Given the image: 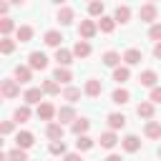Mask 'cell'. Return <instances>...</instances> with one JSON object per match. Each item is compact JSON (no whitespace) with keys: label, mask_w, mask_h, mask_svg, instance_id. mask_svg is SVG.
I'll use <instances>...</instances> for the list:
<instances>
[{"label":"cell","mask_w":161,"mask_h":161,"mask_svg":"<svg viewBox=\"0 0 161 161\" xmlns=\"http://www.w3.org/2000/svg\"><path fill=\"white\" fill-rule=\"evenodd\" d=\"M158 156H161V148H158Z\"/></svg>","instance_id":"48"},{"label":"cell","mask_w":161,"mask_h":161,"mask_svg":"<svg viewBox=\"0 0 161 161\" xmlns=\"http://www.w3.org/2000/svg\"><path fill=\"white\" fill-rule=\"evenodd\" d=\"M128 78H131V70H128L126 65H116V68H113V80H116V83H126Z\"/></svg>","instance_id":"15"},{"label":"cell","mask_w":161,"mask_h":161,"mask_svg":"<svg viewBox=\"0 0 161 161\" xmlns=\"http://www.w3.org/2000/svg\"><path fill=\"white\" fill-rule=\"evenodd\" d=\"M53 3H58V5H63V3H65V0H53Z\"/></svg>","instance_id":"47"},{"label":"cell","mask_w":161,"mask_h":161,"mask_svg":"<svg viewBox=\"0 0 161 161\" xmlns=\"http://www.w3.org/2000/svg\"><path fill=\"white\" fill-rule=\"evenodd\" d=\"M98 141H101V146H103V148H113V146L118 143V136H116L113 131H106V133H101V138H98Z\"/></svg>","instance_id":"19"},{"label":"cell","mask_w":161,"mask_h":161,"mask_svg":"<svg viewBox=\"0 0 161 161\" xmlns=\"http://www.w3.org/2000/svg\"><path fill=\"white\" fill-rule=\"evenodd\" d=\"M60 40H63V35H60L58 30H48V33H45V45H50V48H60Z\"/></svg>","instance_id":"21"},{"label":"cell","mask_w":161,"mask_h":161,"mask_svg":"<svg viewBox=\"0 0 161 161\" xmlns=\"http://www.w3.org/2000/svg\"><path fill=\"white\" fill-rule=\"evenodd\" d=\"M58 118H60V123H65V121H75V111H73L70 106H63V108L58 111Z\"/></svg>","instance_id":"29"},{"label":"cell","mask_w":161,"mask_h":161,"mask_svg":"<svg viewBox=\"0 0 161 161\" xmlns=\"http://www.w3.org/2000/svg\"><path fill=\"white\" fill-rule=\"evenodd\" d=\"M101 91H103L101 80H96V78L86 80V96H91V98H98V96H101Z\"/></svg>","instance_id":"5"},{"label":"cell","mask_w":161,"mask_h":161,"mask_svg":"<svg viewBox=\"0 0 161 161\" xmlns=\"http://www.w3.org/2000/svg\"><path fill=\"white\" fill-rule=\"evenodd\" d=\"M55 60H58V65H68V63H73V53L65 48H55Z\"/></svg>","instance_id":"13"},{"label":"cell","mask_w":161,"mask_h":161,"mask_svg":"<svg viewBox=\"0 0 161 161\" xmlns=\"http://www.w3.org/2000/svg\"><path fill=\"white\" fill-rule=\"evenodd\" d=\"M108 126H111L113 131H116V128H123V126H126V116H123V113H111V116H108Z\"/></svg>","instance_id":"26"},{"label":"cell","mask_w":161,"mask_h":161,"mask_svg":"<svg viewBox=\"0 0 161 161\" xmlns=\"http://www.w3.org/2000/svg\"><path fill=\"white\" fill-rule=\"evenodd\" d=\"M30 38H33V28H30V25H20V28H18V40H20V43H28Z\"/></svg>","instance_id":"30"},{"label":"cell","mask_w":161,"mask_h":161,"mask_svg":"<svg viewBox=\"0 0 161 161\" xmlns=\"http://www.w3.org/2000/svg\"><path fill=\"white\" fill-rule=\"evenodd\" d=\"M106 161H123V158H121V156H116V153H111V156H108Z\"/></svg>","instance_id":"45"},{"label":"cell","mask_w":161,"mask_h":161,"mask_svg":"<svg viewBox=\"0 0 161 161\" xmlns=\"http://www.w3.org/2000/svg\"><path fill=\"white\" fill-rule=\"evenodd\" d=\"M73 55H78V58H88V55H91V45H88V40H78V43L73 45Z\"/></svg>","instance_id":"12"},{"label":"cell","mask_w":161,"mask_h":161,"mask_svg":"<svg viewBox=\"0 0 161 161\" xmlns=\"http://www.w3.org/2000/svg\"><path fill=\"white\" fill-rule=\"evenodd\" d=\"M153 55H156V58H161V43H156V45H153Z\"/></svg>","instance_id":"44"},{"label":"cell","mask_w":161,"mask_h":161,"mask_svg":"<svg viewBox=\"0 0 161 161\" xmlns=\"http://www.w3.org/2000/svg\"><path fill=\"white\" fill-rule=\"evenodd\" d=\"M138 18H141L143 23H153V20H156V5H143V8L138 10Z\"/></svg>","instance_id":"7"},{"label":"cell","mask_w":161,"mask_h":161,"mask_svg":"<svg viewBox=\"0 0 161 161\" xmlns=\"http://www.w3.org/2000/svg\"><path fill=\"white\" fill-rule=\"evenodd\" d=\"M98 28H101V33H113V28H116V18H106V15H101Z\"/></svg>","instance_id":"24"},{"label":"cell","mask_w":161,"mask_h":161,"mask_svg":"<svg viewBox=\"0 0 161 161\" xmlns=\"http://www.w3.org/2000/svg\"><path fill=\"white\" fill-rule=\"evenodd\" d=\"M151 101L153 103H161V86H153L151 88Z\"/></svg>","instance_id":"41"},{"label":"cell","mask_w":161,"mask_h":161,"mask_svg":"<svg viewBox=\"0 0 161 161\" xmlns=\"http://www.w3.org/2000/svg\"><path fill=\"white\" fill-rule=\"evenodd\" d=\"M121 63V55L116 53V50H108L106 55H103V65H108V68H116Z\"/></svg>","instance_id":"28"},{"label":"cell","mask_w":161,"mask_h":161,"mask_svg":"<svg viewBox=\"0 0 161 161\" xmlns=\"http://www.w3.org/2000/svg\"><path fill=\"white\" fill-rule=\"evenodd\" d=\"M75 146H78V151H88V148H93V138H88L86 133H80L78 141H75Z\"/></svg>","instance_id":"33"},{"label":"cell","mask_w":161,"mask_h":161,"mask_svg":"<svg viewBox=\"0 0 161 161\" xmlns=\"http://www.w3.org/2000/svg\"><path fill=\"white\" fill-rule=\"evenodd\" d=\"M10 131H13V121H5V123L0 126V133H3V136H8Z\"/></svg>","instance_id":"42"},{"label":"cell","mask_w":161,"mask_h":161,"mask_svg":"<svg viewBox=\"0 0 161 161\" xmlns=\"http://www.w3.org/2000/svg\"><path fill=\"white\" fill-rule=\"evenodd\" d=\"M111 98H113V103H118V106H123V103H128V98H131V93H128L126 88H116Z\"/></svg>","instance_id":"25"},{"label":"cell","mask_w":161,"mask_h":161,"mask_svg":"<svg viewBox=\"0 0 161 161\" xmlns=\"http://www.w3.org/2000/svg\"><path fill=\"white\" fill-rule=\"evenodd\" d=\"M156 80H158V78H156V73H153V70H143V73L138 75V83H141V86H146V88H153V86H156Z\"/></svg>","instance_id":"16"},{"label":"cell","mask_w":161,"mask_h":161,"mask_svg":"<svg viewBox=\"0 0 161 161\" xmlns=\"http://www.w3.org/2000/svg\"><path fill=\"white\" fill-rule=\"evenodd\" d=\"M13 28H15V25H13V20H10V18H3V20H0V33H3V35H8Z\"/></svg>","instance_id":"39"},{"label":"cell","mask_w":161,"mask_h":161,"mask_svg":"<svg viewBox=\"0 0 161 161\" xmlns=\"http://www.w3.org/2000/svg\"><path fill=\"white\" fill-rule=\"evenodd\" d=\"M123 60H126V65H136V63H141V50H138V48H128V50L123 53Z\"/></svg>","instance_id":"14"},{"label":"cell","mask_w":161,"mask_h":161,"mask_svg":"<svg viewBox=\"0 0 161 161\" xmlns=\"http://www.w3.org/2000/svg\"><path fill=\"white\" fill-rule=\"evenodd\" d=\"M121 143H123V148H126L128 153H133V151H138V148H141V138H138V136H133V133H128Z\"/></svg>","instance_id":"6"},{"label":"cell","mask_w":161,"mask_h":161,"mask_svg":"<svg viewBox=\"0 0 161 161\" xmlns=\"http://www.w3.org/2000/svg\"><path fill=\"white\" fill-rule=\"evenodd\" d=\"M88 126H91V123H88L86 118H75V121H73V133H75V136H80V133H86V131H88Z\"/></svg>","instance_id":"32"},{"label":"cell","mask_w":161,"mask_h":161,"mask_svg":"<svg viewBox=\"0 0 161 161\" xmlns=\"http://www.w3.org/2000/svg\"><path fill=\"white\" fill-rule=\"evenodd\" d=\"M63 98H65L68 103H75V101L80 98V91H78V88H73V86H68V88L63 91Z\"/></svg>","instance_id":"31"},{"label":"cell","mask_w":161,"mask_h":161,"mask_svg":"<svg viewBox=\"0 0 161 161\" xmlns=\"http://www.w3.org/2000/svg\"><path fill=\"white\" fill-rule=\"evenodd\" d=\"M148 38H151V40H161V25H151Z\"/></svg>","instance_id":"40"},{"label":"cell","mask_w":161,"mask_h":161,"mask_svg":"<svg viewBox=\"0 0 161 161\" xmlns=\"http://www.w3.org/2000/svg\"><path fill=\"white\" fill-rule=\"evenodd\" d=\"M53 78H55L58 83H70V80H73V73H70L65 65H58L55 73H53Z\"/></svg>","instance_id":"8"},{"label":"cell","mask_w":161,"mask_h":161,"mask_svg":"<svg viewBox=\"0 0 161 161\" xmlns=\"http://www.w3.org/2000/svg\"><path fill=\"white\" fill-rule=\"evenodd\" d=\"M53 116H55V108H53V103L43 101V103L38 106V118H40V121H50Z\"/></svg>","instance_id":"4"},{"label":"cell","mask_w":161,"mask_h":161,"mask_svg":"<svg viewBox=\"0 0 161 161\" xmlns=\"http://www.w3.org/2000/svg\"><path fill=\"white\" fill-rule=\"evenodd\" d=\"M143 133H146L148 138H161V123H158V121H148L146 128H143Z\"/></svg>","instance_id":"20"},{"label":"cell","mask_w":161,"mask_h":161,"mask_svg":"<svg viewBox=\"0 0 161 161\" xmlns=\"http://www.w3.org/2000/svg\"><path fill=\"white\" fill-rule=\"evenodd\" d=\"M40 88H43L48 96H58V93H60V83H58L55 78H48V80H43V86H40Z\"/></svg>","instance_id":"17"},{"label":"cell","mask_w":161,"mask_h":161,"mask_svg":"<svg viewBox=\"0 0 161 161\" xmlns=\"http://www.w3.org/2000/svg\"><path fill=\"white\" fill-rule=\"evenodd\" d=\"M88 13L91 15H103V3L101 0H91L88 3Z\"/></svg>","instance_id":"38"},{"label":"cell","mask_w":161,"mask_h":161,"mask_svg":"<svg viewBox=\"0 0 161 161\" xmlns=\"http://www.w3.org/2000/svg\"><path fill=\"white\" fill-rule=\"evenodd\" d=\"M48 151H50L53 156H63V153H65V143H63V138H60V141H50Z\"/></svg>","instance_id":"34"},{"label":"cell","mask_w":161,"mask_h":161,"mask_svg":"<svg viewBox=\"0 0 161 161\" xmlns=\"http://www.w3.org/2000/svg\"><path fill=\"white\" fill-rule=\"evenodd\" d=\"M96 30H98V25H96L93 20H80L78 33H80V38H83V40H91V38L96 35Z\"/></svg>","instance_id":"3"},{"label":"cell","mask_w":161,"mask_h":161,"mask_svg":"<svg viewBox=\"0 0 161 161\" xmlns=\"http://www.w3.org/2000/svg\"><path fill=\"white\" fill-rule=\"evenodd\" d=\"M43 93H45L43 88H28L23 98H25V103H40V98H43Z\"/></svg>","instance_id":"18"},{"label":"cell","mask_w":161,"mask_h":161,"mask_svg":"<svg viewBox=\"0 0 161 161\" xmlns=\"http://www.w3.org/2000/svg\"><path fill=\"white\" fill-rule=\"evenodd\" d=\"M8 3H15V5H20V3H23V0H8Z\"/></svg>","instance_id":"46"},{"label":"cell","mask_w":161,"mask_h":161,"mask_svg":"<svg viewBox=\"0 0 161 161\" xmlns=\"http://www.w3.org/2000/svg\"><path fill=\"white\" fill-rule=\"evenodd\" d=\"M0 93H3L5 98H15V96H20V86H18V80L5 78V80H3V86H0Z\"/></svg>","instance_id":"2"},{"label":"cell","mask_w":161,"mask_h":161,"mask_svg":"<svg viewBox=\"0 0 161 161\" xmlns=\"http://www.w3.org/2000/svg\"><path fill=\"white\" fill-rule=\"evenodd\" d=\"M58 23L60 25H70L73 23V10L70 8H60L58 10Z\"/></svg>","instance_id":"27"},{"label":"cell","mask_w":161,"mask_h":161,"mask_svg":"<svg viewBox=\"0 0 161 161\" xmlns=\"http://www.w3.org/2000/svg\"><path fill=\"white\" fill-rule=\"evenodd\" d=\"M33 141H35V138H33V133H30V131H20V133L15 136V143H18L20 148H30V146H33Z\"/></svg>","instance_id":"11"},{"label":"cell","mask_w":161,"mask_h":161,"mask_svg":"<svg viewBox=\"0 0 161 161\" xmlns=\"http://www.w3.org/2000/svg\"><path fill=\"white\" fill-rule=\"evenodd\" d=\"M136 113L141 118H153V101H141L138 108H136Z\"/></svg>","instance_id":"9"},{"label":"cell","mask_w":161,"mask_h":161,"mask_svg":"<svg viewBox=\"0 0 161 161\" xmlns=\"http://www.w3.org/2000/svg\"><path fill=\"white\" fill-rule=\"evenodd\" d=\"M30 70H33L30 65H18L15 68V80L18 83H28L30 80Z\"/></svg>","instance_id":"22"},{"label":"cell","mask_w":161,"mask_h":161,"mask_svg":"<svg viewBox=\"0 0 161 161\" xmlns=\"http://www.w3.org/2000/svg\"><path fill=\"white\" fill-rule=\"evenodd\" d=\"M13 50H15V43H13V40H10L8 35H5V38L0 40V53H3V55H10Z\"/></svg>","instance_id":"35"},{"label":"cell","mask_w":161,"mask_h":161,"mask_svg":"<svg viewBox=\"0 0 161 161\" xmlns=\"http://www.w3.org/2000/svg\"><path fill=\"white\" fill-rule=\"evenodd\" d=\"M45 136H48L50 141H60V138H63V126H60V123H48Z\"/></svg>","instance_id":"10"},{"label":"cell","mask_w":161,"mask_h":161,"mask_svg":"<svg viewBox=\"0 0 161 161\" xmlns=\"http://www.w3.org/2000/svg\"><path fill=\"white\" fill-rule=\"evenodd\" d=\"M8 161H28V156H25V148H15V151H10L8 153Z\"/></svg>","instance_id":"37"},{"label":"cell","mask_w":161,"mask_h":161,"mask_svg":"<svg viewBox=\"0 0 161 161\" xmlns=\"http://www.w3.org/2000/svg\"><path fill=\"white\" fill-rule=\"evenodd\" d=\"M113 18H116V23H128V18H131V8H128V5H118Z\"/></svg>","instance_id":"23"},{"label":"cell","mask_w":161,"mask_h":161,"mask_svg":"<svg viewBox=\"0 0 161 161\" xmlns=\"http://www.w3.org/2000/svg\"><path fill=\"white\" fill-rule=\"evenodd\" d=\"M63 161H83V158H80L78 153H65V156H63Z\"/></svg>","instance_id":"43"},{"label":"cell","mask_w":161,"mask_h":161,"mask_svg":"<svg viewBox=\"0 0 161 161\" xmlns=\"http://www.w3.org/2000/svg\"><path fill=\"white\" fill-rule=\"evenodd\" d=\"M28 65L33 68V70H45L48 68V58H45V53H40V50H33L30 55H28Z\"/></svg>","instance_id":"1"},{"label":"cell","mask_w":161,"mask_h":161,"mask_svg":"<svg viewBox=\"0 0 161 161\" xmlns=\"http://www.w3.org/2000/svg\"><path fill=\"white\" fill-rule=\"evenodd\" d=\"M28 118H30V108H28V106L15 108V121H18V123H25Z\"/></svg>","instance_id":"36"}]
</instances>
